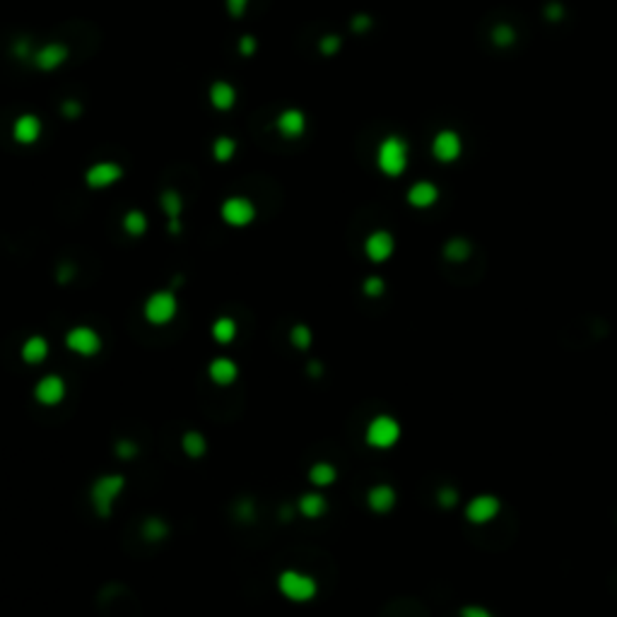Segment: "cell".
<instances>
[{
    "instance_id": "1",
    "label": "cell",
    "mask_w": 617,
    "mask_h": 617,
    "mask_svg": "<svg viewBox=\"0 0 617 617\" xmlns=\"http://www.w3.org/2000/svg\"><path fill=\"white\" fill-rule=\"evenodd\" d=\"M123 487H125L123 475H102V478H97L95 483H92L90 499H92V506H95L97 516L99 518L111 516L113 504H116V499L121 497Z\"/></svg>"
},
{
    "instance_id": "2",
    "label": "cell",
    "mask_w": 617,
    "mask_h": 617,
    "mask_svg": "<svg viewBox=\"0 0 617 617\" xmlns=\"http://www.w3.org/2000/svg\"><path fill=\"white\" fill-rule=\"evenodd\" d=\"M277 591L287 600H292V603H309L319 593V583H316V578L304 574V571L285 569L277 576Z\"/></svg>"
},
{
    "instance_id": "3",
    "label": "cell",
    "mask_w": 617,
    "mask_h": 617,
    "mask_svg": "<svg viewBox=\"0 0 617 617\" xmlns=\"http://www.w3.org/2000/svg\"><path fill=\"white\" fill-rule=\"evenodd\" d=\"M179 314V299L172 289H157L143 304V316L150 326H169Z\"/></svg>"
},
{
    "instance_id": "4",
    "label": "cell",
    "mask_w": 617,
    "mask_h": 617,
    "mask_svg": "<svg viewBox=\"0 0 617 617\" xmlns=\"http://www.w3.org/2000/svg\"><path fill=\"white\" fill-rule=\"evenodd\" d=\"M401 439V422L391 415H376L374 420H369L367 429H364V441L371 449H391Z\"/></svg>"
},
{
    "instance_id": "5",
    "label": "cell",
    "mask_w": 617,
    "mask_h": 617,
    "mask_svg": "<svg viewBox=\"0 0 617 617\" xmlns=\"http://www.w3.org/2000/svg\"><path fill=\"white\" fill-rule=\"evenodd\" d=\"M376 162L386 176H401L408 167V145L398 135H389L386 140H381Z\"/></svg>"
},
{
    "instance_id": "6",
    "label": "cell",
    "mask_w": 617,
    "mask_h": 617,
    "mask_svg": "<svg viewBox=\"0 0 617 617\" xmlns=\"http://www.w3.org/2000/svg\"><path fill=\"white\" fill-rule=\"evenodd\" d=\"M65 347L80 357H95L102 350V338L90 326H75L65 333Z\"/></svg>"
},
{
    "instance_id": "7",
    "label": "cell",
    "mask_w": 617,
    "mask_h": 617,
    "mask_svg": "<svg viewBox=\"0 0 617 617\" xmlns=\"http://www.w3.org/2000/svg\"><path fill=\"white\" fill-rule=\"evenodd\" d=\"M220 215L229 227H247L256 220V207L249 198L234 195V198H227L222 203Z\"/></svg>"
},
{
    "instance_id": "8",
    "label": "cell",
    "mask_w": 617,
    "mask_h": 617,
    "mask_svg": "<svg viewBox=\"0 0 617 617\" xmlns=\"http://www.w3.org/2000/svg\"><path fill=\"white\" fill-rule=\"evenodd\" d=\"M499 511H501V501L497 499L494 494H478L466 504V518L471 523H475V526L490 523L492 518L499 516Z\"/></svg>"
},
{
    "instance_id": "9",
    "label": "cell",
    "mask_w": 617,
    "mask_h": 617,
    "mask_svg": "<svg viewBox=\"0 0 617 617\" xmlns=\"http://www.w3.org/2000/svg\"><path fill=\"white\" fill-rule=\"evenodd\" d=\"M463 152V140L456 130H439L432 140V155L436 162H444V165H451L461 157Z\"/></svg>"
},
{
    "instance_id": "10",
    "label": "cell",
    "mask_w": 617,
    "mask_h": 617,
    "mask_svg": "<svg viewBox=\"0 0 617 617\" xmlns=\"http://www.w3.org/2000/svg\"><path fill=\"white\" fill-rule=\"evenodd\" d=\"M63 398H65V381H63V376L46 374V376H41V379L36 381V386H34V401L39 403V405L53 408V405H58V403H63Z\"/></svg>"
},
{
    "instance_id": "11",
    "label": "cell",
    "mask_w": 617,
    "mask_h": 617,
    "mask_svg": "<svg viewBox=\"0 0 617 617\" xmlns=\"http://www.w3.org/2000/svg\"><path fill=\"white\" fill-rule=\"evenodd\" d=\"M393 251H396V242H393L391 232H386V229L371 232L367 242H364V254H367L371 263H386L393 256Z\"/></svg>"
},
{
    "instance_id": "12",
    "label": "cell",
    "mask_w": 617,
    "mask_h": 617,
    "mask_svg": "<svg viewBox=\"0 0 617 617\" xmlns=\"http://www.w3.org/2000/svg\"><path fill=\"white\" fill-rule=\"evenodd\" d=\"M123 176V169L113 162H99V165H92L85 174V181L90 188H106V186L116 183L118 179Z\"/></svg>"
},
{
    "instance_id": "13",
    "label": "cell",
    "mask_w": 617,
    "mask_h": 617,
    "mask_svg": "<svg viewBox=\"0 0 617 617\" xmlns=\"http://www.w3.org/2000/svg\"><path fill=\"white\" fill-rule=\"evenodd\" d=\"M396 501H398L396 490L386 483L374 485V487L367 492V506L374 511V514H389L393 506H396Z\"/></svg>"
},
{
    "instance_id": "14",
    "label": "cell",
    "mask_w": 617,
    "mask_h": 617,
    "mask_svg": "<svg viewBox=\"0 0 617 617\" xmlns=\"http://www.w3.org/2000/svg\"><path fill=\"white\" fill-rule=\"evenodd\" d=\"M207 376L215 386H232L239 376V367L229 357H215L207 364Z\"/></svg>"
},
{
    "instance_id": "15",
    "label": "cell",
    "mask_w": 617,
    "mask_h": 617,
    "mask_svg": "<svg viewBox=\"0 0 617 617\" xmlns=\"http://www.w3.org/2000/svg\"><path fill=\"white\" fill-rule=\"evenodd\" d=\"M13 135L15 140L22 145H32L39 140L41 135V121L34 116V113H22V116H18V121H15L13 125Z\"/></svg>"
},
{
    "instance_id": "16",
    "label": "cell",
    "mask_w": 617,
    "mask_h": 617,
    "mask_svg": "<svg viewBox=\"0 0 617 617\" xmlns=\"http://www.w3.org/2000/svg\"><path fill=\"white\" fill-rule=\"evenodd\" d=\"M48 352H51V345H48V340L43 335H32L25 340V345H22L20 350V357L25 364H32V367H36V364L46 362Z\"/></svg>"
},
{
    "instance_id": "17",
    "label": "cell",
    "mask_w": 617,
    "mask_h": 617,
    "mask_svg": "<svg viewBox=\"0 0 617 617\" xmlns=\"http://www.w3.org/2000/svg\"><path fill=\"white\" fill-rule=\"evenodd\" d=\"M436 200H439V188L432 181H417L410 186L408 190V203L417 210H424V207H432Z\"/></svg>"
},
{
    "instance_id": "18",
    "label": "cell",
    "mask_w": 617,
    "mask_h": 617,
    "mask_svg": "<svg viewBox=\"0 0 617 617\" xmlns=\"http://www.w3.org/2000/svg\"><path fill=\"white\" fill-rule=\"evenodd\" d=\"M307 128V116H304L299 109H287V111L280 113L277 118V130H280L285 138H299Z\"/></svg>"
},
{
    "instance_id": "19",
    "label": "cell",
    "mask_w": 617,
    "mask_h": 617,
    "mask_svg": "<svg viewBox=\"0 0 617 617\" xmlns=\"http://www.w3.org/2000/svg\"><path fill=\"white\" fill-rule=\"evenodd\" d=\"M297 511H299V516H304V518H321V516H326V511H328V499H326L321 492H307V494L299 497Z\"/></svg>"
},
{
    "instance_id": "20",
    "label": "cell",
    "mask_w": 617,
    "mask_h": 617,
    "mask_svg": "<svg viewBox=\"0 0 617 617\" xmlns=\"http://www.w3.org/2000/svg\"><path fill=\"white\" fill-rule=\"evenodd\" d=\"M160 203H162V210H165L167 217H169V229H172V234H179V229H181V225H179V217H181V210H183L181 195H179L174 188H167L165 193H162Z\"/></svg>"
},
{
    "instance_id": "21",
    "label": "cell",
    "mask_w": 617,
    "mask_h": 617,
    "mask_svg": "<svg viewBox=\"0 0 617 617\" xmlns=\"http://www.w3.org/2000/svg\"><path fill=\"white\" fill-rule=\"evenodd\" d=\"M65 58H68V48L61 46V43H48V46H43L34 56V63L39 65L41 70H53L58 68V65H63Z\"/></svg>"
},
{
    "instance_id": "22",
    "label": "cell",
    "mask_w": 617,
    "mask_h": 617,
    "mask_svg": "<svg viewBox=\"0 0 617 617\" xmlns=\"http://www.w3.org/2000/svg\"><path fill=\"white\" fill-rule=\"evenodd\" d=\"M210 102L217 111H229V109L237 104V92H234V87L229 83H222L220 80V83L210 87Z\"/></svg>"
},
{
    "instance_id": "23",
    "label": "cell",
    "mask_w": 617,
    "mask_h": 617,
    "mask_svg": "<svg viewBox=\"0 0 617 617\" xmlns=\"http://www.w3.org/2000/svg\"><path fill=\"white\" fill-rule=\"evenodd\" d=\"M309 480H311V485H314V487H331L333 483H335L338 480V471H335V466H331V463H326V461H319V463H314V466L309 468Z\"/></svg>"
},
{
    "instance_id": "24",
    "label": "cell",
    "mask_w": 617,
    "mask_h": 617,
    "mask_svg": "<svg viewBox=\"0 0 617 617\" xmlns=\"http://www.w3.org/2000/svg\"><path fill=\"white\" fill-rule=\"evenodd\" d=\"M210 333L215 342L229 345V342H234V338H237V321H234L232 316H220V319H215Z\"/></svg>"
},
{
    "instance_id": "25",
    "label": "cell",
    "mask_w": 617,
    "mask_h": 617,
    "mask_svg": "<svg viewBox=\"0 0 617 617\" xmlns=\"http://www.w3.org/2000/svg\"><path fill=\"white\" fill-rule=\"evenodd\" d=\"M473 249H471V242H466V239L456 237V239H449L444 247V258L449 261V263H466L468 258H471Z\"/></svg>"
},
{
    "instance_id": "26",
    "label": "cell",
    "mask_w": 617,
    "mask_h": 617,
    "mask_svg": "<svg viewBox=\"0 0 617 617\" xmlns=\"http://www.w3.org/2000/svg\"><path fill=\"white\" fill-rule=\"evenodd\" d=\"M181 449L188 458H203L207 453V441L200 432L188 429V432L181 436Z\"/></svg>"
},
{
    "instance_id": "27",
    "label": "cell",
    "mask_w": 617,
    "mask_h": 617,
    "mask_svg": "<svg viewBox=\"0 0 617 617\" xmlns=\"http://www.w3.org/2000/svg\"><path fill=\"white\" fill-rule=\"evenodd\" d=\"M123 229H125V234H130V237H143V234L147 232V217H145V212H140V210L125 212Z\"/></svg>"
},
{
    "instance_id": "28",
    "label": "cell",
    "mask_w": 617,
    "mask_h": 617,
    "mask_svg": "<svg viewBox=\"0 0 617 617\" xmlns=\"http://www.w3.org/2000/svg\"><path fill=\"white\" fill-rule=\"evenodd\" d=\"M289 342H292V347H297L299 352H304V350H309L311 342H314V333H311L309 326L297 324L292 331H289Z\"/></svg>"
},
{
    "instance_id": "29",
    "label": "cell",
    "mask_w": 617,
    "mask_h": 617,
    "mask_svg": "<svg viewBox=\"0 0 617 617\" xmlns=\"http://www.w3.org/2000/svg\"><path fill=\"white\" fill-rule=\"evenodd\" d=\"M167 533H169V526L162 521V518H147V521L143 523V538L145 540H152V543H155V540L167 538Z\"/></svg>"
},
{
    "instance_id": "30",
    "label": "cell",
    "mask_w": 617,
    "mask_h": 617,
    "mask_svg": "<svg viewBox=\"0 0 617 617\" xmlns=\"http://www.w3.org/2000/svg\"><path fill=\"white\" fill-rule=\"evenodd\" d=\"M234 152H237V143H234L232 138H227V135H222V138L215 140V145H212V155H215L217 162H227L234 157Z\"/></svg>"
},
{
    "instance_id": "31",
    "label": "cell",
    "mask_w": 617,
    "mask_h": 617,
    "mask_svg": "<svg viewBox=\"0 0 617 617\" xmlns=\"http://www.w3.org/2000/svg\"><path fill=\"white\" fill-rule=\"evenodd\" d=\"M514 41H516V32L511 29L509 25H497L492 29V43H494V46L506 48V46H511Z\"/></svg>"
},
{
    "instance_id": "32",
    "label": "cell",
    "mask_w": 617,
    "mask_h": 617,
    "mask_svg": "<svg viewBox=\"0 0 617 617\" xmlns=\"http://www.w3.org/2000/svg\"><path fill=\"white\" fill-rule=\"evenodd\" d=\"M362 292L367 294L369 299H379L381 294L386 292V282H384V277H379V275L367 277V280H364V285H362Z\"/></svg>"
},
{
    "instance_id": "33",
    "label": "cell",
    "mask_w": 617,
    "mask_h": 617,
    "mask_svg": "<svg viewBox=\"0 0 617 617\" xmlns=\"http://www.w3.org/2000/svg\"><path fill=\"white\" fill-rule=\"evenodd\" d=\"M436 501H439V506H444V509H451V506L458 504V492L453 487H439Z\"/></svg>"
},
{
    "instance_id": "34",
    "label": "cell",
    "mask_w": 617,
    "mask_h": 617,
    "mask_svg": "<svg viewBox=\"0 0 617 617\" xmlns=\"http://www.w3.org/2000/svg\"><path fill=\"white\" fill-rule=\"evenodd\" d=\"M249 8V0H227V10L232 18H244Z\"/></svg>"
},
{
    "instance_id": "35",
    "label": "cell",
    "mask_w": 617,
    "mask_h": 617,
    "mask_svg": "<svg viewBox=\"0 0 617 617\" xmlns=\"http://www.w3.org/2000/svg\"><path fill=\"white\" fill-rule=\"evenodd\" d=\"M461 617H494V615L490 613L487 608H483V605H466V608L461 610Z\"/></svg>"
},
{
    "instance_id": "36",
    "label": "cell",
    "mask_w": 617,
    "mask_h": 617,
    "mask_svg": "<svg viewBox=\"0 0 617 617\" xmlns=\"http://www.w3.org/2000/svg\"><path fill=\"white\" fill-rule=\"evenodd\" d=\"M338 48H340V39H338V36H324V39H321V51H324L326 56L335 53Z\"/></svg>"
},
{
    "instance_id": "37",
    "label": "cell",
    "mask_w": 617,
    "mask_h": 617,
    "mask_svg": "<svg viewBox=\"0 0 617 617\" xmlns=\"http://www.w3.org/2000/svg\"><path fill=\"white\" fill-rule=\"evenodd\" d=\"M116 453H118V458H133L135 453H138V449H135L130 441H118V444H116Z\"/></svg>"
},
{
    "instance_id": "38",
    "label": "cell",
    "mask_w": 617,
    "mask_h": 617,
    "mask_svg": "<svg viewBox=\"0 0 617 617\" xmlns=\"http://www.w3.org/2000/svg\"><path fill=\"white\" fill-rule=\"evenodd\" d=\"M239 51H242L244 56H251V53L256 51V41H254V36H242V41H239Z\"/></svg>"
},
{
    "instance_id": "39",
    "label": "cell",
    "mask_w": 617,
    "mask_h": 617,
    "mask_svg": "<svg viewBox=\"0 0 617 617\" xmlns=\"http://www.w3.org/2000/svg\"><path fill=\"white\" fill-rule=\"evenodd\" d=\"M369 27H371V20H369V18H364V15L354 18V22H352V29H354V32H364V29H369Z\"/></svg>"
},
{
    "instance_id": "40",
    "label": "cell",
    "mask_w": 617,
    "mask_h": 617,
    "mask_svg": "<svg viewBox=\"0 0 617 617\" xmlns=\"http://www.w3.org/2000/svg\"><path fill=\"white\" fill-rule=\"evenodd\" d=\"M562 18V8L557 3H553V5H548V20L550 22H557Z\"/></svg>"
},
{
    "instance_id": "41",
    "label": "cell",
    "mask_w": 617,
    "mask_h": 617,
    "mask_svg": "<svg viewBox=\"0 0 617 617\" xmlns=\"http://www.w3.org/2000/svg\"><path fill=\"white\" fill-rule=\"evenodd\" d=\"M63 111H65V113H70V116H78L80 106H78V104L70 102V104H65V106H63Z\"/></svg>"
}]
</instances>
